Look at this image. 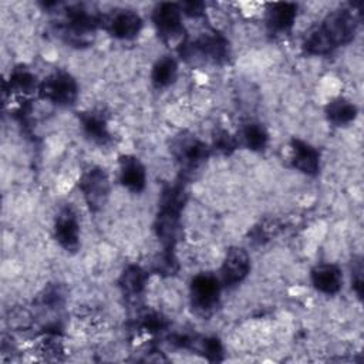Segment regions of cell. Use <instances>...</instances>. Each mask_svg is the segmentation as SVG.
<instances>
[{
    "label": "cell",
    "mask_w": 364,
    "mask_h": 364,
    "mask_svg": "<svg viewBox=\"0 0 364 364\" xmlns=\"http://www.w3.org/2000/svg\"><path fill=\"white\" fill-rule=\"evenodd\" d=\"M142 327L149 333H159L166 327V320L156 313H151L144 317Z\"/></svg>",
    "instance_id": "cell-25"
},
{
    "label": "cell",
    "mask_w": 364,
    "mask_h": 364,
    "mask_svg": "<svg viewBox=\"0 0 364 364\" xmlns=\"http://www.w3.org/2000/svg\"><path fill=\"white\" fill-rule=\"evenodd\" d=\"M310 277L314 289L324 294H336L343 286V273L338 266L331 263L314 266Z\"/></svg>",
    "instance_id": "cell-16"
},
{
    "label": "cell",
    "mask_w": 364,
    "mask_h": 364,
    "mask_svg": "<svg viewBox=\"0 0 364 364\" xmlns=\"http://www.w3.org/2000/svg\"><path fill=\"white\" fill-rule=\"evenodd\" d=\"M102 26H105V28L119 40H132L142 28V18L134 10L122 9L114 11L108 17H104Z\"/></svg>",
    "instance_id": "cell-12"
},
{
    "label": "cell",
    "mask_w": 364,
    "mask_h": 364,
    "mask_svg": "<svg viewBox=\"0 0 364 364\" xmlns=\"http://www.w3.org/2000/svg\"><path fill=\"white\" fill-rule=\"evenodd\" d=\"M215 148L228 155L236 148V139L228 131H219L215 136Z\"/></svg>",
    "instance_id": "cell-23"
},
{
    "label": "cell",
    "mask_w": 364,
    "mask_h": 364,
    "mask_svg": "<svg viewBox=\"0 0 364 364\" xmlns=\"http://www.w3.org/2000/svg\"><path fill=\"white\" fill-rule=\"evenodd\" d=\"M179 54L185 60L199 55L212 64H225L230 57L229 41L218 31H206L193 41L183 40L179 44Z\"/></svg>",
    "instance_id": "cell-4"
},
{
    "label": "cell",
    "mask_w": 364,
    "mask_h": 364,
    "mask_svg": "<svg viewBox=\"0 0 364 364\" xmlns=\"http://www.w3.org/2000/svg\"><path fill=\"white\" fill-rule=\"evenodd\" d=\"M154 26L162 40L171 41L183 34L182 11L176 3H159L152 13Z\"/></svg>",
    "instance_id": "cell-10"
},
{
    "label": "cell",
    "mask_w": 364,
    "mask_h": 364,
    "mask_svg": "<svg viewBox=\"0 0 364 364\" xmlns=\"http://www.w3.org/2000/svg\"><path fill=\"white\" fill-rule=\"evenodd\" d=\"M172 154L183 171H193L202 165L210 154L209 146L193 135H181L172 142Z\"/></svg>",
    "instance_id": "cell-8"
},
{
    "label": "cell",
    "mask_w": 364,
    "mask_h": 364,
    "mask_svg": "<svg viewBox=\"0 0 364 364\" xmlns=\"http://www.w3.org/2000/svg\"><path fill=\"white\" fill-rule=\"evenodd\" d=\"M242 138L245 145L255 152L264 151L269 142V134L266 128L259 122H249L242 131Z\"/></svg>",
    "instance_id": "cell-21"
},
{
    "label": "cell",
    "mask_w": 364,
    "mask_h": 364,
    "mask_svg": "<svg viewBox=\"0 0 364 364\" xmlns=\"http://www.w3.org/2000/svg\"><path fill=\"white\" fill-rule=\"evenodd\" d=\"M78 188L91 212H98L108 200L109 179L107 172L100 166L85 171L78 181Z\"/></svg>",
    "instance_id": "cell-6"
},
{
    "label": "cell",
    "mask_w": 364,
    "mask_h": 364,
    "mask_svg": "<svg viewBox=\"0 0 364 364\" xmlns=\"http://www.w3.org/2000/svg\"><path fill=\"white\" fill-rule=\"evenodd\" d=\"M181 7V11L182 14H188L191 17H199L203 14V10H205V3L202 1H183L179 4Z\"/></svg>",
    "instance_id": "cell-27"
},
{
    "label": "cell",
    "mask_w": 364,
    "mask_h": 364,
    "mask_svg": "<svg viewBox=\"0 0 364 364\" xmlns=\"http://www.w3.org/2000/svg\"><path fill=\"white\" fill-rule=\"evenodd\" d=\"M119 182L134 193H139L146 185V172L142 162L134 155L119 156Z\"/></svg>",
    "instance_id": "cell-13"
},
{
    "label": "cell",
    "mask_w": 364,
    "mask_h": 364,
    "mask_svg": "<svg viewBox=\"0 0 364 364\" xmlns=\"http://www.w3.org/2000/svg\"><path fill=\"white\" fill-rule=\"evenodd\" d=\"M54 237L67 252H75L80 247V223L73 206L65 205L57 213L54 220Z\"/></svg>",
    "instance_id": "cell-9"
},
{
    "label": "cell",
    "mask_w": 364,
    "mask_h": 364,
    "mask_svg": "<svg viewBox=\"0 0 364 364\" xmlns=\"http://www.w3.org/2000/svg\"><path fill=\"white\" fill-rule=\"evenodd\" d=\"M84 134L98 145H107L111 142V134L105 117L97 111H87L78 115Z\"/></svg>",
    "instance_id": "cell-17"
},
{
    "label": "cell",
    "mask_w": 364,
    "mask_h": 364,
    "mask_svg": "<svg viewBox=\"0 0 364 364\" xmlns=\"http://www.w3.org/2000/svg\"><path fill=\"white\" fill-rule=\"evenodd\" d=\"M104 24V17L91 11L84 4H73L64 10L60 24L61 36L71 46H87L91 43L95 30Z\"/></svg>",
    "instance_id": "cell-3"
},
{
    "label": "cell",
    "mask_w": 364,
    "mask_h": 364,
    "mask_svg": "<svg viewBox=\"0 0 364 364\" xmlns=\"http://www.w3.org/2000/svg\"><path fill=\"white\" fill-rule=\"evenodd\" d=\"M146 280H148V273L141 266L129 264L121 273L118 284L125 296L138 297L144 291Z\"/></svg>",
    "instance_id": "cell-18"
},
{
    "label": "cell",
    "mask_w": 364,
    "mask_h": 364,
    "mask_svg": "<svg viewBox=\"0 0 364 364\" xmlns=\"http://www.w3.org/2000/svg\"><path fill=\"white\" fill-rule=\"evenodd\" d=\"M358 11L340 9L330 13L318 26L313 27L303 40V51L310 55H326L340 46L348 44L358 27Z\"/></svg>",
    "instance_id": "cell-1"
},
{
    "label": "cell",
    "mask_w": 364,
    "mask_h": 364,
    "mask_svg": "<svg viewBox=\"0 0 364 364\" xmlns=\"http://www.w3.org/2000/svg\"><path fill=\"white\" fill-rule=\"evenodd\" d=\"M297 16V4L294 3H272L266 10V26L274 34L290 31Z\"/></svg>",
    "instance_id": "cell-14"
},
{
    "label": "cell",
    "mask_w": 364,
    "mask_h": 364,
    "mask_svg": "<svg viewBox=\"0 0 364 364\" xmlns=\"http://www.w3.org/2000/svg\"><path fill=\"white\" fill-rule=\"evenodd\" d=\"M277 230H279V226L276 222H264L252 232V236L255 237V240H259L262 243L264 240H269L272 236H274Z\"/></svg>",
    "instance_id": "cell-24"
},
{
    "label": "cell",
    "mask_w": 364,
    "mask_h": 364,
    "mask_svg": "<svg viewBox=\"0 0 364 364\" xmlns=\"http://www.w3.org/2000/svg\"><path fill=\"white\" fill-rule=\"evenodd\" d=\"M178 77V64L171 55L159 58L151 71V81L156 88H165L175 82Z\"/></svg>",
    "instance_id": "cell-20"
},
{
    "label": "cell",
    "mask_w": 364,
    "mask_h": 364,
    "mask_svg": "<svg viewBox=\"0 0 364 364\" xmlns=\"http://www.w3.org/2000/svg\"><path fill=\"white\" fill-rule=\"evenodd\" d=\"M326 117L331 124L337 127H344L355 119L357 107L351 101L338 97L326 105Z\"/></svg>",
    "instance_id": "cell-19"
},
{
    "label": "cell",
    "mask_w": 364,
    "mask_h": 364,
    "mask_svg": "<svg viewBox=\"0 0 364 364\" xmlns=\"http://www.w3.org/2000/svg\"><path fill=\"white\" fill-rule=\"evenodd\" d=\"M291 164L296 169L306 175H317L320 169V152L310 144L293 138L291 139Z\"/></svg>",
    "instance_id": "cell-15"
},
{
    "label": "cell",
    "mask_w": 364,
    "mask_h": 364,
    "mask_svg": "<svg viewBox=\"0 0 364 364\" xmlns=\"http://www.w3.org/2000/svg\"><path fill=\"white\" fill-rule=\"evenodd\" d=\"M37 92L43 100L60 107H68L73 105L78 97V84L70 73L57 70L38 84Z\"/></svg>",
    "instance_id": "cell-5"
},
{
    "label": "cell",
    "mask_w": 364,
    "mask_h": 364,
    "mask_svg": "<svg viewBox=\"0 0 364 364\" xmlns=\"http://www.w3.org/2000/svg\"><path fill=\"white\" fill-rule=\"evenodd\" d=\"M10 91L14 92H21V94H30L36 90H38V84L36 81V77L26 68H16L10 74Z\"/></svg>",
    "instance_id": "cell-22"
},
{
    "label": "cell",
    "mask_w": 364,
    "mask_h": 364,
    "mask_svg": "<svg viewBox=\"0 0 364 364\" xmlns=\"http://www.w3.org/2000/svg\"><path fill=\"white\" fill-rule=\"evenodd\" d=\"M250 270V259L245 249L242 247H230L226 252L220 267V283L222 286L232 287L239 284L246 279Z\"/></svg>",
    "instance_id": "cell-11"
},
{
    "label": "cell",
    "mask_w": 364,
    "mask_h": 364,
    "mask_svg": "<svg viewBox=\"0 0 364 364\" xmlns=\"http://www.w3.org/2000/svg\"><path fill=\"white\" fill-rule=\"evenodd\" d=\"M351 284L358 299H363V263L361 259L355 260L351 269Z\"/></svg>",
    "instance_id": "cell-26"
},
{
    "label": "cell",
    "mask_w": 364,
    "mask_h": 364,
    "mask_svg": "<svg viewBox=\"0 0 364 364\" xmlns=\"http://www.w3.org/2000/svg\"><path fill=\"white\" fill-rule=\"evenodd\" d=\"M222 283L219 277L212 273H199L191 282V301L192 307L202 314L212 311L220 296Z\"/></svg>",
    "instance_id": "cell-7"
},
{
    "label": "cell",
    "mask_w": 364,
    "mask_h": 364,
    "mask_svg": "<svg viewBox=\"0 0 364 364\" xmlns=\"http://www.w3.org/2000/svg\"><path fill=\"white\" fill-rule=\"evenodd\" d=\"M186 202V192L185 185L178 182L175 185L166 186L162 191L159 210L155 218V233L161 240L164 250L173 252L175 243L178 239L179 232V220L181 212Z\"/></svg>",
    "instance_id": "cell-2"
}]
</instances>
